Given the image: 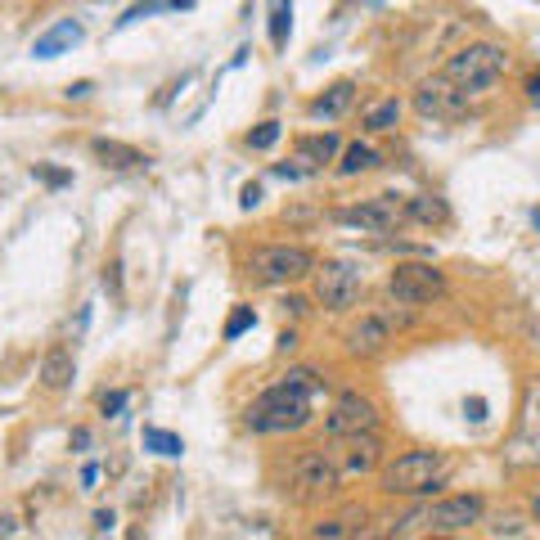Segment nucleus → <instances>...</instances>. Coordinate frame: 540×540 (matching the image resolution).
I'll return each instance as SVG.
<instances>
[{"instance_id": "1", "label": "nucleus", "mask_w": 540, "mask_h": 540, "mask_svg": "<svg viewBox=\"0 0 540 540\" xmlns=\"http://www.w3.org/2000/svg\"><path fill=\"white\" fill-rule=\"evenodd\" d=\"M311 392H315V374L311 369H297L284 383L266 387L257 401L248 405V428L261 437H279V432H297L311 423Z\"/></svg>"}, {"instance_id": "2", "label": "nucleus", "mask_w": 540, "mask_h": 540, "mask_svg": "<svg viewBox=\"0 0 540 540\" xmlns=\"http://www.w3.org/2000/svg\"><path fill=\"white\" fill-rule=\"evenodd\" d=\"M504 68H509V50L495 41H473L464 45V50H455L446 59V77L455 81V86H464L468 95H482V90H491L495 81L504 77Z\"/></svg>"}, {"instance_id": "3", "label": "nucleus", "mask_w": 540, "mask_h": 540, "mask_svg": "<svg viewBox=\"0 0 540 540\" xmlns=\"http://www.w3.org/2000/svg\"><path fill=\"white\" fill-rule=\"evenodd\" d=\"M450 464L437 450H405L383 468V491L387 495H432L437 486H446Z\"/></svg>"}, {"instance_id": "4", "label": "nucleus", "mask_w": 540, "mask_h": 540, "mask_svg": "<svg viewBox=\"0 0 540 540\" xmlns=\"http://www.w3.org/2000/svg\"><path fill=\"white\" fill-rule=\"evenodd\" d=\"M248 275L261 284H297V279L315 275V257L302 243H266V248H252Z\"/></svg>"}, {"instance_id": "5", "label": "nucleus", "mask_w": 540, "mask_h": 540, "mask_svg": "<svg viewBox=\"0 0 540 540\" xmlns=\"http://www.w3.org/2000/svg\"><path fill=\"white\" fill-rule=\"evenodd\" d=\"M338 486H342V468L324 450H302L293 459V500L297 504H324L329 495H338Z\"/></svg>"}, {"instance_id": "6", "label": "nucleus", "mask_w": 540, "mask_h": 540, "mask_svg": "<svg viewBox=\"0 0 540 540\" xmlns=\"http://www.w3.org/2000/svg\"><path fill=\"white\" fill-rule=\"evenodd\" d=\"M387 293L401 306H432L446 293V275H441L432 261H401V266L387 275Z\"/></svg>"}, {"instance_id": "7", "label": "nucleus", "mask_w": 540, "mask_h": 540, "mask_svg": "<svg viewBox=\"0 0 540 540\" xmlns=\"http://www.w3.org/2000/svg\"><path fill=\"white\" fill-rule=\"evenodd\" d=\"M360 288H365V275L351 261H324V266H315V302L324 311L333 315L351 311L360 302Z\"/></svg>"}, {"instance_id": "8", "label": "nucleus", "mask_w": 540, "mask_h": 540, "mask_svg": "<svg viewBox=\"0 0 540 540\" xmlns=\"http://www.w3.org/2000/svg\"><path fill=\"white\" fill-rule=\"evenodd\" d=\"M405 221H410V216H405V203L396 194H374V198H365V203H351L338 212V225L360 230V234H396Z\"/></svg>"}, {"instance_id": "9", "label": "nucleus", "mask_w": 540, "mask_h": 540, "mask_svg": "<svg viewBox=\"0 0 540 540\" xmlns=\"http://www.w3.org/2000/svg\"><path fill=\"white\" fill-rule=\"evenodd\" d=\"M414 108H419L423 117H437V122H459V117H468V90L455 86V81L441 72V77H428L419 81V90H414Z\"/></svg>"}, {"instance_id": "10", "label": "nucleus", "mask_w": 540, "mask_h": 540, "mask_svg": "<svg viewBox=\"0 0 540 540\" xmlns=\"http://www.w3.org/2000/svg\"><path fill=\"white\" fill-rule=\"evenodd\" d=\"M486 518L482 495H446V500L428 504V531L432 536H464Z\"/></svg>"}, {"instance_id": "11", "label": "nucleus", "mask_w": 540, "mask_h": 540, "mask_svg": "<svg viewBox=\"0 0 540 540\" xmlns=\"http://www.w3.org/2000/svg\"><path fill=\"white\" fill-rule=\"evenodd\" d=\"M324 432L333 441H347V437H360V432H378V405L360 392H342L333 401L329 419H324Z\"/></svg>"}, {"instance_id": "12", "label": "nucleus", "mask_w": 540, "mask_h": 540, "mask_svg": "<svg viewBox=\"0 0 540 540\" xmlns=\"http://www.w3.org/2000/svg\"><path fill=\"white\" fill-rule=\"evenodd\" d=\"M509 464L518 468H540V383L527 387V401L518 414V432L509 441Z\"/></svg>"}, {"instance_id": "13", "label": "nucleus", "mask_w": 540, "mask_h": 540, "mask_svg": "<svg viewBox=\"0 0 540 540\" xmlns=\"http://www.w3.org/2000/svg\"><path fill=\"white\" fill-rule=\"evenodd\" d=\"M387 342H392V320H387V315H360V324L347 329L351 356H378Z\"/></svg>"}, {"instance_id": "14", "label": "nucleus", "mask_w": 540, "mask_h": 540, "mask_svg": "<svg viewBox=\"0 0 540 540\" xmlns=\"http://www.w3.org/2000/svg\"><path fill=\"white\" fill-rule=\"evenodd\" d=\"M378 459H383V441L374 437V432H360V437H347V446H342L338 455V468L342 473H374Z\"/></svg>"}, {"instance_id": "15", "label": "nucleus", "mask_w": 540, "mask_h": 540, "mask_svg": "<svg viewBox=\"0 0 540 540\" xmlns=\"http://www.w3.org/2000/svg\"><path fill=\"white\" fill-rule=\"evenodd\" d=\"M81 36H86V27H81L77 18H63V23H54L50 32L36 36V41H32V54H36V59H59L63 50L81 45Z\"/></svg>"}, {"instance_id": "16", "label": "nucleus", "mask_w": 540, "mask_h": 540, "mask_svg": "<svg viewBox=\"0 0 540 540\" xmlns=\"http://www.w3.org/2000/svg\"><path fill=\"white\" fill-rule=\"evenodd\" d=\"M90 153H95L104 167H113V171H135V167H144V153L135 149V144H122V140H108V135H95L90 140Z\"/></svg>"}, {"instance_id": "17", "label": "nucleus", "mask_w": 540, "mask_h": 540, "mask_svg": "<svg viewBox=\"0 0 540 540\" xmlns=\"http://www.w3.org/2000/svg\"><path fill=\"white\" fill-rule=\"evenodd\" d=\"M338 135L333 131H324V135H302V140H297V162H302L306 171H320L324 162H333L338 158Z\"/></svg>"}, {"instance_id": "18", "label": "nucleus", "mask_w": 540, "mask_h": 540, "mask_svg": "<svg viewBox=\"0 0 540 540\" xmlns=\"http://www.w3.org/2000/svg\"><path fill=\"white\" fill-rule=\"evenodd\" d=\"M72 378H77V360H72V351L63 347H50L41 360V383L50 387V392H63V387H72Z\"/></svg>"}, {"instance_id": "19", "label": "nucleus", "mask_w": 540, "mask_h": 540, "mask_svg": "<svg viewBox=\"0 0 540 540\" xmlns=\"http://www.w3.org/2000/svg\"><path fill=\"white\" fill-rule=\"evenodd\" d=\"M405 216H410L414 225H446L450 221V207H446V198H437V194H414V198H405Z\"/></svg>"}, {"instance_id": "20", "label": "nucleus", "mask_w": 540, "mask_h": 540, "mask_svg": "<svg viewBox=\"0 0 540 540\" xmlns=\"http://www.w3.org/2000/svg\"><path fill=\"white\" fill-rule=\"evenodd\" d=\"M356 99V81H333L320 99H311V117H342Z\"/></svg>"}, {"instance_id": "21", "label": "nucleus", "mask_w": 540, "mask_h": 540, "mask_svg": "<svg viewBox=\"0 0 540 540\" xmlns=\"http://www.w3.org/2000/svg\"><path fill=\"white\" fill-rule=\"evenodd\" d=\"M374 167H383V153L378 149H369V144H347L342 149V162H338V176H360V171H374Z\"/></svg>"}, {"instance_id": "22", "label": "nucleus", "mask_w": 540, "mask_h": 540, "mask_svg": "<svg viewBox=\"0 0 540 540\" xmlns=\"http://www.w3.org/2000/svg\"><path fill=\"white\" fill-rule=\"evenodd\" d=\"M401 113H405L401 99H383V104H374L365 117H360V126H365V131H374V135L378 131H392V126L401 122Z\"/></svg>"}, {"instance_id": "23", "label": "nucleus", "mask_w": 540, "mask_h": 540, "mask_svg": "<svg viewBox=\"0 0 540 540\" xmlns=\"http://www.w3.org/2000/svg\"><path fill=\"white\" fill-rule=\"evenodd\" d=\"M288 32H293V0H275V5H270V45L284 50Z\"/></svg>"}, {"instance_id": "24", "label": "nucleus", "mask_w": 540, "mask_h": 540, "mask_svg": "<svg viewBox=\"0 0 540 540\" xmlns=\"http://www.w3.org/2000/svg\"><path fill=\"white\" fill-rule=\"evenodd\" d=\"M140 441H144V450H153V455H180V450H185V441L167 428H144Z\"/></svg>"}, {"instance_id": "25", "label": "nucleus", "mask_w": 540, "mask_h": 540, "mask_svg": "<svg viewBox=\"0 0 540 540\" xmlns=\"http://www.w3.org/2000/svg\"><path fill=\"white\" fill-rule=\"evenodd\" d=\"M252 324H257V311H252V306H234V311H230V320H225V329H221V338L225 342H234V338H243V333H248L252 329Z\"/></svg>"}, {"instance_id": "26", "label": "nucleus", "mask_w": 540, "mask_h": 540, "mask_svg": "<svg viewBox=\"0 0 540 540\" xmlns=\"http://www.w3.org/2000/svg\"><path fill=\"white\" fill-rule=\"evenodd\" d=\"M279 135H284V126H279L275 117H270V122H261V126H252V131H248V149H257V153L275 149Z\"/></svg>"}, {"instance_id": "27", "label": "nucleus", "mask_w": 540, "mask_h": 540, "mask_svg": "<svg viewBox=\"0 0 540 540\" xmlns=\"http://www.w3.org/2000/svg\"><path fill=\"white\" fill-rule=\"evenodd\" d=\"M171 0H144V5H131L122 18H117V27H131V23H140V18H149V14H158V9H167Z\"/></svg>"}, {"instance_id": "28", "label": "nucleus", "mask_w": 540, "mask_h": 540, "mask_svg": "<svg viewBox=\"0 0 540 540\" xmlns=\"http://www.w3.org/2000/svg\"><path fill=\"white\" fill-rule=\"evenodd\" d=\"M32 176L41 180V185H50V189H63V185H68V180H72L63 167H41V162H36V167H32Z\"/></svg>"}, {"instance_id": "29", "label": "nucleus", "mask_w": 540, "mask_h": 540, "mask_svg": "<svg viewBox=\"0 0 540 540\" xmlns=\"http://www.w3.org/2000/svg\"><path fill=\"white\" fill-rule=\"evenodd\" d=\"M126 401H131V392H104V396H99V410L117 419V414L126 410Z\"/></svg>"}, {"instance_id": "30", "label": "nucleus", "mask_w": 540, "mask_h": 540, "mask_svg": "<svg viewBox=\"0 0 540 540\" xmlns=\"http://www.w3.org/2000/svg\"><path fill=\"white\" fill-rule=\"evenodd\" d=\"M257 203H261V185H257V180H248V185L239 189V207H243V212H252Z\"/></svg>"}, {"instance_id": "31", "label": "nucleus", "mask_w": 540, "mask_h": 540, "mask_svg": "<svg viewBox=\"0 0 540 540\" xmlns=\"http://www.w3.org/2000/svg\"><path fill=\"white\" fill-rule=\"evenodd\" d=\"M464 419H473V423L486 419V401H482V396H468V401H464Z\"/></svg>"}, {"instance_id": "32", "label": "nucleus", "mask_w": 540, "mask_h": 540, "mask_svg": "<svg viewBox=\"0 0 540 540\" xmlns=\"http://www.w3.org/2000/svg\"><path fill=\"white\" fill-rule=\"evenodd\" d=\"M275 176H279V180H302V176H306V167H293V162H279Z\"/></svg>"}, {"instance_id": "33", "label": "nucleus", "mask_w": 540, "mask_h": 540, "mask_svg": "<svg viewBox=\"0 0 540 540\" xmlns=\"http://www.w3.org/2000/svg\"><path fill=\"white\" fill-rule=\"evenodd\" d=\"M95 482H99V464H86L81 468V491H95Z\"/></svg>"}, {"instance_id": "34", "label": "nucleus", "mask_w": 540, "mask_h": 540, "mask_svg": "<svg viewBox=\"0 0 540 540\" xmlns=\"http://www.w3.org/2000/svg\"><path fill=\"white\" fill-rule=\"evenodd\" d=\"M90 90H95V81H72V86H68V99H86Z\"/></svg>"}, {"instance_id": "35", "label": "nucleus", "mask_w": 540, "mask_h": 540, "mask_svg": "<svg viewBox=\"0 0 540 540\" xmlns=\"http://www.w3.org/2000/svg\"><path fill=\"white\" fill-rule=\"evenodd\" d=\"M113 522H117L113 509H99V513H95V531H113Z\"/></svg>"}, {"instance_id": "36", "label": "nucleus", "mask_w": 540, "mask_h": 540, "mask_svg": "<svg viewBox=\"0 0 540 540\" xmlns=\"http://www.w3.org/2000/svg\"><path fill=\"white\" fill-rule=\"evenodd\" d=\"M527 99H531V104H540V72H531V77H527Z\"/></svg>"}, {"instance_id": "37", "label": "nucleus", "mask_w": 540, "mask_h": 540, "mask_svg": "<svg viewBox=\"0 0 540 540\" xmlns=\"http://www.w3.org/2000/svg\"><path fill=\"white\" fill-rule=\"evenodd\" d=\"M293 347H297V333H279V356H288Z\"/></svg>"}, {"instance_id": "38", "label": "nucleus", "mask_w": 540, "mask_h": 540, "mask_svg": "<svg viewBox=\"0 0 540 540\" xmlns=\"http://www.w3.org/2000/svg\"><path fill=\"white\" fill-rule=\"evenodd\" d=\"M284 306H288V311H293V315H302V311H306V302H302V297H284Z\"/></svg>"}, {"instance_id": "39", "label": "nucleus", "mask_w": 540, "mask_h": 540, "mask_svg": "<svg viewBox=\"0 0 540 540\" xmlns=\"http://www.w3.org/2000/svg\"><path fill=\"white\" fill-rule=\"evenodd\" d=\"M527 504H531V518L540 522V486H536V491H531V500H527Z\"/></svg>"}, {"instance_id": "40", "label": "nucleus", "mask_w": 540, "mask_h": 540, "mask_svg": "<svg viewBox=\"0 0 540 540\" xmlns=\"http://www.w3.org/2000/svg\"><path fill=\"white\" fill-rule=\"evenodd\" d=\"M189 5H194V0H171V9H189Z\"/></svg>"}, {"instance_id": "41", "label": "nucleus", "mask_w": 540, "mask_h": 540, "mask_svg": "<svg viewBox=\"0 0 540 540\" xmlns=\"http://www.w3.org/2000/svg\"><path fill=\"white\" fill-rule=\"evenodd\" d=\"M536 225H540V212H536Z\"/></svg>"}]
</instances>
